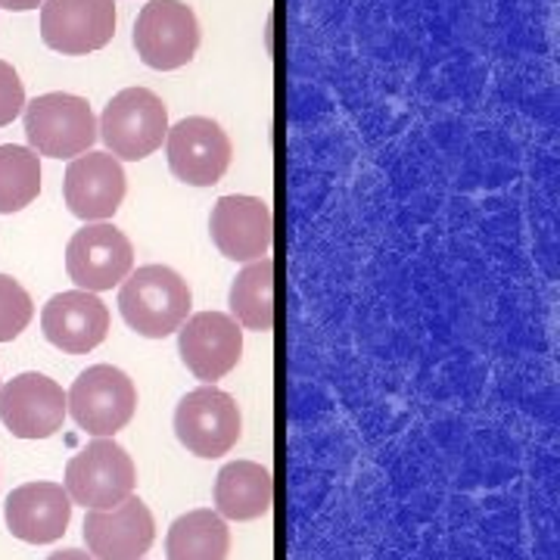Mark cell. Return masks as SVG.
<instances>
[{
  "mask_svg": "<svg viewBox=\"0 0 560 560\" xmlns=\"http://www.w3.org/2000/svg\"><path fill=\"white\" fill-rule=\"evenodd\" d=\"M190 305L194 293L187 280L168 265H143L125 278L119 290L121 318L147 340H165L178 334L190 315Z\"/></svg>",
  "mask_w": 560,
  "mask_h": 560,
  "instance_id": "cell-1",
  "label": "cell"
},
{
  "mask_svg": "<svg viewBox=\"0 0 560 560\" xmlns=\"http://www.w3.org/2000/svg\"><path fill=\"white\" fill-rule=\"evenodd\" d=\"M25 138L28 150L50 160H72L88 153L97 143V116L91 103L75 94H40L25 103Z\"/></svg>",
  "mask_w": 560,
  "mask_h": 560,
  "instance_id": "cell-2",
  "label": "cell"
},
{
  "mask_svg": "<svg viewBox=\"0 0 560 560\" xmlns=\"http://www.w3.org/2000/svg\"><path fill=\"white\" fill-rule=\"evenodd\" d=\"M97 135L116 160H147L160 150L168 135V109L160 94L147 88H125L106 103L97 121Z\"/></svg>",
  "mask_w": 560,
  "mask_h": 560,
  "instance_id": "cell-3",
  "label": "cell"
},
{
  "mask_svg": "<svg viewBox=\"0 0 560 560\" xmlns=\"http://www.w3.org/2000/svg\"><path fill=\"white\" fill-rule=\"evenodd\" d=\"M66 411L84 433L97 440H113L138 411V389L131 377L116 364H94L81 371L66 396Z\"/></svg>",
  "mask_w": 560,
  "mask_h": 560,
  "instance_id": "cell-4",
  "label": "cell"
},
{
  "mask_svg": "<svg viewBox=\"0 0 560 560\" xmlns=\"http://www.w3.org/2000/svg\"><path fill=\"white\" fill-rule=\"evenodd\" d=\"M138 470L116 440H94L66 464V495L84 511H106L135 495Z\"/></svg>",
  "mask_w": 560,
  "mask_h": 560,
  "instance_id": "cell-5",
  "label": "cell"
},
{
  "mask_svg": "<svg viewBox=\"0 0 560 560\" xmlns=\"http://www.w3.org/2000/svg\"><path fill=\"white\" fill-rule=\"evenodd\" d=\"M135 50L143 66L156 72L180 69L200 50L197 13L180 0H153L135 22Z\"/></svg>",
  "mask_w": 560,
  "mask_h": 560,
  "instance_id": "cell-6",
  "label": "cell"
},
{
  "mask_svg": "<svg viewBox=\"0 0 560 560\" xmlns=\"http://www.w3.org/2000/svg\"><path fill=\"white\" fill-rule=\"evenodd\" d=\"M175 436L197 458H221L243 436L241 408L215 386H200L178 401Z\"/></svg>",
  "mask_w": 560,
  "mask_h": 560,
  "instance_id": "cell-7",
  "label": "cell"
},
{
  "mask_svg": "<svg viewBox=\"0 0 560 560\" xmlns=\"http://www.w3.org/2000/svg\"><path fill=\"white\" fill-rule=\"evenodd\" d=\"M116 35L113 0H44L40 38L62 57H84L103 50Z\"/></svg>",
  "mask_w": 560,
  "mask_h": 560,
  "instance_id": "cell-8",
  "label": "cell"
},
{
  "mask_svg": "<svg viewBox=\"0 0 560 560\" xmlns=\"http://www.w3.org/2000/svg\"><path fill=\"white\" fill-rule=\"evenodd\" d=\"M135 246L109 221H94L75 231L66 249V271L79 283V290L103 293L131 275Z\"/></svg>",
  "mask_w": 560,
  "mask_h": 560,
  "instance_id": "cell-9",
  "label": "cell"
},
{
  "mask_svg": "<svg viewBox=\"0 0 560 560\" xmlns=\"http://www.w3.org/2000/svg\"><path fill=\"white\" fill-rule=\"evenodd\" d=\"M165 153L172 175L190 187H212L224 178L234 147L215 119L190 116L165 135Z\"/></svg>",
  "mask_w": 560,
  "mask_h": 560,
  "instance_id": "cell-10",
  "label": "cell"
},
{
  "mask_svg": "<svg viewBox=\"0 0 560 560\" xmlns=\"http://www.w3.org/2000/svg\"><path fill=\"white\" fill-rule=\"evenodd\" d=\"M0 420L16 440H47L66 420V393L57 381L25 371L0 386Z\"/></svg>",
  "mask_w": 560,
  "mask_h": 560,
  "instance_id": "cell-11",
  "label": "cell"
},
{
  "mask_svg": "<svg viewBox=\"0 0 560 560\" xmlns=\"http://www.w3.org/2000/svg\"><path fill=\"white\" fill-rule=\"evenodd\" d=\"M178 352L187 371L212 386L241 364L243 327L224 312H200L180 324Z\"/></svg>",
  "mask_w": 560,
  "mask_h": 560,
  "instance_id": "cell-12",
  "label": "cell"
},
{
  "mask_svg": "<svg viewBox=\"0 0 560 560\" xmlns=\"http://www.w3.org/2000/svg\"><path fill=\"white\" fill-rule=\"evenodd\" d=\"M209 234L219 253L231 261H259L271 253L275 243V215L271 206L259 197L231 194L212 206Z\"/></svg>",
  "mask_w": 560,
  "mask_h": 560,
  "instance_id": "cell-13",
  "label": "cell"
},
{
  "mask_svg": "<svg viewBox=\"0 0 560 560\" xmlns=\"http://www.w3.org/2000/svg\"><path fill=\"white\" fill-rule=\"evenodd\" d=\"M156 539V521L147 501L128 495L116 508L88 511L84 541L94 560H140Z\"/></svg>",
  "mask_w": 560,
  "mask_h": 560,
  "instance_id": "cell-14",
  "label": "cell"
},
{
  "mask_svg": "<svg viewBox=\"0 0 560 560\" xmlns=\"http://www.w3.org/2000/svg\"><path fill=\"white\" fill-rule=\"evenodd\" d=\"M125 168L113 153L75 156L66 168L62 197L69 212L84 224L109 221L125 200Z\"/></svg>",
  "mask_w": 560,
  "mask_h": 560,
  "instance_id": "cell-15",
  "label": "cell"
},
{
  "mask_svg": "<svg viewBox=\"0 0 560 560\" xmlns=\"http://www.w3.org/2000/svg\"><path fill=\"white\" fill-rule=\"evenodd\" d=\"M40 330L50 346L66 355H84L97 349L109 334V308L97 293L69 290L57 293L40 312Z\"/></svg>",
  "mask_w": 560,
  "mask_h": 560,
  "instance_id": "cell-16",
  "label": "cell"
},
{
  "mask_svg": "<svg viewBox=\"0 0 560 560\" xmlns=\"http://www.w3.org/2000/svg\"><path fill=\"white\" fill-rule=\"evenodd\" d=\"M3 521L10 536L28 545H47L62 539L72 521V499L60 482H25L3 501Z\"/></svg>",
  "mask_w": 560,
  "mask_h": 560,
  "instance_id": "cell-17",
  "label": "cell"
},
{
  "mask_svg": "<svg viewBox=\"0 0 560 560\" xmlns=\"http://www.w3.org/2000/svg\"><path fill=\"white\" fill-rule=\"evenodd\" d=\"M275 504V477L256 460H231L215 480V514L224 521H259Z\"/></svg>",
  "mask_w": 560,
  "mask_h": 560,
  "instance_id": "cell-18",
  "label": "cell"
},
{
  "mask_svg": "<svg viewBox=\"0 0 560 560\" xmlns=\"http://www.w3.org/2000/svg\"><path fill=\"white\" fill-rule=\"evenodd\" d=\"M231 318L253 334L275 327V259L249 261L231 283Z\"/></svg>",
  "mask_w": 560,
  "mask_h": 560,
  "instance_id": "cell-19",
  "label": "cell"
},
{
  "mask_svg": "<svg viewBox=\"0 0 560 560\" xmlns=\"http://www.w3.org/2000/svg\"><path fill=\"white\" fill-rule=\"evenodd\" d=\"M168 560H228L231 551V529L215 511L200 508L190 514H180L172 523L165 539Z\"/></svg>",
  "mask_w": 560,
  "mask_h": 560,
  "instance_id": "cell-20",
  "label": "cell"
},
{
  "mask_svg": "<svg viewBox=\"0 0 560 560\" xmlns=\"http://www.w3.org/2000/svg\"><path fill=\"white\" fill-rule=\"evenodd\" d=\"M40 156L20 143H0V215L22 212L38 200Z\"/></svg>",
  "mask_w": 560,
  "mask_h": 560,
  "instance_id": "cell-21",
  "label": "cell"
},
{
  "mask_svg": "<svg viewBox=\"0 0 560 560\" xmlns=\"http://www.w3.org/2000/svg\"><path fill=\"white\" fill-rule=\"evenodd\" d=\"M32 315H35V305H32L28 290L10 275H0V342L16 340L32 324Z\"/></svg>",
  "mask_w": 560,
  "mask_h": 560,
  "instance_id": "cell-22",
  "label": "cell"
},
{
  "mask_svg": "<svg viewBox=\"0 0 560 560\" xmlns=\"http://www.w3.org/2000/svg\"><path fill=\"white\" fill-rule=\"evenodd\" d=\"M25 109V88L20 72L10 62L0 60V128L13 125Z\"/></svg>",
  "mask_w": 560,
  "mask_h": 560,
  "instance_id": "cell-23",
  "label": "cell"
},
{
  "mask_svg": "<svg viewBox=\"0 0 560 560\" xmlns=\"http://www.w3.org/2000/svg\"><path fill=\"white\" fill-rule=\"evenodd\" d=\"M44 0H0V10H10V13H25V10H38Z\"/></svg>",
  "mask_w": 560,
  "mask_h": 560,
  "instance_id": "cell-24",
  "label": "cell"
},
{
  "mask_svg": "<svg viewBox=\"0 0 560 560\" xmlns=\"http://www.w3.org/2000/svg\"><path fill=\"white\" fill-rule=\"evenodd\" d=\"M47 560H94L88 551H79V548H66V551H57V555H50Z\"/></svg>",
  "mask_w": 560,
  "mask_h": 560,
  "instance_id": "cell-25",
  "label": "cell"
}]
</instances>
